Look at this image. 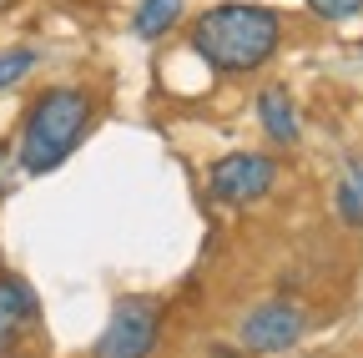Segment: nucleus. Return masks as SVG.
Masks as SVG:
<instances>
[{"instance_id":"f257e3e1","label":"nucleus","mask_w":363,"mask_h":358,"mask_svg":"<svg viewBox=\"0 0 363 358\" xmlns=\"http://www.w3.org/2000/svg\"><path fill=\"white\" fill-rule=\"evenodd\" d=\"M283 46V21L278 11L252 6V0H222L202 11L192 26V51L217 71V76H247L262 71Z\"/></svg>"},{"instance_id":"f03ea898","label":"nucleus","mask_w":363,"mask_h":358,"mask_svg":"<svg viewBox=\"0 0 363 358\" xmlns=\"http://www.w3.org/2000/svg\"><path fill=\"white\" fill-rule=\"evenodd\" d=\"M91 121H96V96L86 86H45V91L26 106L21 137H16V167L26 177H45L71 162V152L86 142Z\"/></svg>"},{"instance_id":"7ed1b4c3","label":"nucleus","mask_w":363,"mask_h":358,"mask_svg":"<svg viewBox=\"0 0 363 358\" xmlns=\"http://www.w3.org/2000/svg\"><path fill=\"white\" fill-rule=\"evenodd\" d=\"M162 323H167V308L162 298L152 293H131L111 308V318L91 348V358H152L157 353V338H162Z\"/></svg>"},{"instance_id":"20e7f679","label":"nucleus","mask_w":363,"mask_h":358,"mask_svg":"<svg viewBox=\"0 0 363 358\" xmlns=\"http://www.w3.org/2000/svg\"><path fill=\"white\" fill-rule=\"evenodd\" d=\"M278 187V162L267 152H227L207 167V197L222 207H252Z\"/></svg>"},{"instance_id":"39448f33","label":"nucleus","mask_w":363,"mask_h":358,"mask_svg":"<svg viewBox=\"0 0 363 358\" xmlns=\"http://www.w3.org/2000/svg\"><path fill=\"white\" fill-rule=\"evenodd\" d=\"M303 333H308V313L293 298H267L238 323L242 353H288L303 343Z\"/></svg>"},{"instance_id":"423d86ee","label":"nucleus","mask_w":363,"mask_h":358,"mask_svg":"<svg viewBox=\"0 0 363 358\" xmlns=\"http://www.w3.org/2000/svg\"><path fill=\"white\" fill-rule=\"evenodd\" d=\"M35 323V293L26 278L16 273H0V358H16L21 338Z\"/></svg>"},{"instance_id":"0eeeda50","label":"nucleus","mask_w":363,"mask_h":358,"mask_svg":"<svg viewBox=\"0 0 363 358\" xmlns=\"http://www.w3.org/2000/svg\"><path fill=\"white\" fill-rule=\"evenodd\" d=\"M252 106H257V126L267 131L272 147H298L303 121H298V106H293V91H288V86H262Z\"/></svg>"},{"instance_id":"6e6552de","label":"nucleus","mask_w":363,"mask_h":358,"mask_svg":"<svg viewBox=\"0 0 363 358\" xmlns=\"http://www.w3.org/2000/svg\"><path fill=\"white\" fill-rule=\"evenodd\" d=\"M182 11H187V0H142L131 11V35L136 40H162L182 21Z\"/></svg>"},{"instance_id":"1a4fd4ad","label":"nucleus","mask_w":363,"mask_h":358,"mask_svg":"<svg viewBox=\"0 0 363 358\" xmlns=\"http://www.w3.org/2000/svg\"><path fill=\"white\" fill-rule=\"evenodd\" d=\"M40 51L35 46H11V51H0V91H11V86H21L30 71H35Z\"/></svg>"},{"instance_id":"9d476101","label":"nucleus","mask_w":363,"mask_h":358,"mask_svg":"<svg viewBox=\"0 0 363 358\" xmlns=\"http://www.w3.org/2000/svg\"><path fill=\"white\" fill-rule=\"evenodd\" d=\"M308 11L318 21H353L363 11V0H308Z\"/></svg>"},{"instance_id":"9b49d317","label":"nucleus","mask_w":363,"mask_h":358,"mask_svg":"<svg viewBox=\"0 0 363 358\" xmlns=\"http://www.w3.org/2000/svg\"><path fill=\"white\" fill-rule=\"evenodd\" d=\"M333 202H338V212H343L348 228H363V197L343 182V177H338V187H333Z\"/></svg>"},{"instance_id":"f8f14e48","label":"nucleus","mask_w":363,"mask_h":358,"mask_svg":"<svg viewBox=\"0 0 363 358\" xmlns=\"http://www.w3.org/2000/svg\"><path fill=\"white\" fill-rule=\"evenodd\" d=\"M11 162H16V147H0V197L11 192Z\"/></svg>"},{"instance_id":"ddd939ff","label":"nucleus","mask_w":363,"mask_h":358,"mask_svg":"<svg viewBox=\"0 0 363 358\" xmlns=\"http://www.w3.org/2000/svg\"><path fill=\"white\" fill-rule=\"evenodd\" d=\"M343 182H348V187H353V192L363 197V157H353V162H348V172H343Z\"/></svg>"}]
</instances>
